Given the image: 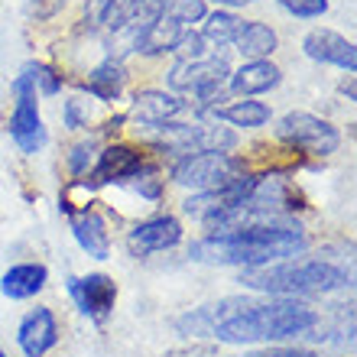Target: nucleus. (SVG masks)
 <instances>
[{"label":"nucleus","mask_w":357,"mask_h":357,"mask_svg":"<svg viewBox=\"0 0 357 357\" xmlns=\"http://www.w3.org/2000/svg\"><path fill=\"white\" fill-rule=\"evenodd\" d=\"M241 172H247L244 156H234V153H188V156L172 160L169 166V178L188 192L221 188Z\"/></svg>","instance_id":"4"},{"label":"nucleus","mask_w":357,"mask_h":357,"mask_svg":"<svg viewBox=\"0 0 357 357\" xmlns=\"http://www.w3.org/2000/svg\"><path fill=\"white\" fill-rule=\"evenodd\" d=\"M244 357H319V354L302 351V348H266V351H254V354H244Z\"/></svg>","instance_id":"27"},{"label":"nucleus","mask_w":357,"mask_h":357,"mask_svg":"<svg viewBox=\"0 0 357 357\" xmlns=\"http://www.w3.org/2000/svg\"><path fill=\"white\" fill-rule=\"evenodd\" d=\"M188 33L185 23H178L172 13H166L162 10L160 17L153 20L150 26H143L140 33H137V39H133V52H140V56H162V52H172L176 49V43Z\"/></svg>","instance_id":"15"},{"label":"nucleus","mask_w":357,"mask_h":357,"mask_svg":"<svg viewBox=\"0 0 357 357\" xmlns=\"http://www.w3.org/2000/svg\"><path fill=\"white\" fill-rule=\"evenodd\" d=\"M185 241V227L176 215H153L143 218L127 231V250L137 260L140 257H153V254H166L172 247H178Z\"/></svg>","instance_id":"7"},{"label":"nucleus","mask_w":357,"mask_h":357,"mask_svg":"<svg viewBox=\"0 0 357 357\" xmlns=\"http://www.w3.org/2000/svg\"><path fill=\"white\" fill-rule=\"evenodd\" d=\"M244 20L237 17L234 10H215V13H205V26H202V39L208 46L215 49H225L234 43L237 29H241Z\"/></svg>","instance_id":"21"},{"label":"nucleus","mask_w":357,"mask_h":357,"mask_svg":"<svg viewBox=\"0 0 357 357\" xmlns=\"http://www.w3.org/2000/svg\"><path fill=\"white\" fill-rule=\"evenodd\" d=\"M68 225L82 254H88L91 260H111V225L98 208H75L68 215Z\"/></svg>","instance_id":"13"},{"label":"nucleus","mask_w":357,"mask_h":357,"mask_svg":"<svg viewBox=\"0 0 357 357\" xmlns=\"http://www.w3.org/2000/svg\"><path fill=\"white\" fill-rule=\"evenodd\" d=\"M302 52L312 59V62H319V66H335L341 72H348L354 75L357 72V49L351 39H344L341 33L335 29H309L305 36H302Z\"/></svg>","instance_id":"11"},{"label":"nucleus","mask_w":357,"mask_h":357,"mask_svg":"<svg viewBox=\"0 0 357 357\" xmlns=\"http://www.w3.org/2000/svg\"><path fill=\"white\" fill-rule=\"evenodd\" d=\"M17 344L26 357H46L59 344V319L49 305H36L20 319Z\"/></svg>","instance_id":"12"},{"label":"nucleus","mask_w":357,"mask_h":357,"mask_svg":"<svg viewBox=\"0 0 357 357\" xmlns=\"http://www.w3.org/2000/svg\"><path fill=\"white\" fill-rule=\"evenodd\" d=\"M0 357H7V354H3V351H0Z\"/></svg>","instance_id":"30"},{"label":"nucleus","mask_w":357,"mask_h":357,"mask_svg":"<svg viewBox=\"0 0 357 357\" xmlns=\"http://www.w3.org/2000/svg\"><path fill=\"white\" fill-rule=\"evenodd\" d=\"M241 286L260 296H282V299H319L351 286V273L344 266L321 260V257H292L270 266L241 270Z\"/></svg>","instance_id":"2"},{"label":"nucleus","mask_w":357,"mask_h":357,"mask_svg":"<svg viewBox=\"0 0 357 357\" xmlns=\"http://www.w3.org/2000/svg\"><path fill=\"white\" fill-rule=\"evenodd\" d=\"M49 286V266L46 264H13L0 276V292L13 302L36 299Z\"/></svg>","instance_id":"16"},{"label":"nucleus","mask_w":357,"mask_h":357,"mask_svg":"<svg viewBox=\"0 0 357 357\" xmlns=\"http://www.w3.org/2000/svg\"><path fill=\"white\" fill-rule=\"evenodd\" d=\"M205 114H211L218 123H227L234 130H260V127H266L273 121L270 104L254 101V98H237L231 104H215Z\"/></svg>","instance_id":"17"},{"label":"nucleus","mask_w":357,"mask_h":357,"mask_svg":"<svg viewBox=\"0 0 357 357\" xmlns=\"http://www.w3.org/2000/svg\"><path fill=\"white\" fill-rule=\"evenodd\" d=\"M185 107L188 104L182 101L178 94L160 91V88H143V91L133 94L130 111L123 114V117H127V123L137 127L140 133H150V130H156V127H162V123L182 117Z\"/></svg>","instance_id":"10"},{"label":"nucleus","mask_w":357,"mask_h":357,"mask_svg":"<svg viewBox=\"0 0 357 357\" xmlns=\"http://www.w3.org/2000/svg\"><path fill=\"white\" fill-rule=\"evenodd\" d=\"M231 46H234L247 62H254V59H270L273 52L280 49V36H276V29L260 23V20H244Z\"/></svg>","instance_id":"19"},{"label":"nucleus","mask_w":357,"mask_h":357,"mask_svg":"<svg viewBox=\"0 0 357 357\" xmlns=\"http://www.w3.org/2000/svg\"><path fill=\"white\" fill-rule=\"evenodd\" d=\"M66 289L75 302V309L91 321H107L117 302V282L107 273H85V276H68Z\"/></svg>","instance_id":"9"},{"label":"nucleus","mask_w":357,"mask_h":357,"mask_svg":"<svg viewBox=\"0 0 357 357\" xmlns=\"http://www.w3.org/2000/svg\"><path fill=\"white\" fill-rule=\"evenodd\" d=\"M20 75L26 78L29 85L36 88V94H43V98H56L66 88V75L56 66H49V62H26L20 68Z\"/></svg>","instance_id":"22"},{"label":"nucleus","mask_w":357,"mask_h":357,"mask_svg":"<svg viewBox=\"0 0 357 357\" xmlns=\"http://www.w3.org/2000/svg\"><path fill=\"white\" fill-rule=\"evenodd\" d=\"M321 315L302 299H244L231 296L215 305L192 309L178 319V331L188 338H218L227 344H282L315 338Z\"/></svg>","instance_id":"1"},{"label":"nucleus","mask_w":357,"mask_h":357,"mask_svg":"<svg viewBox=\"0 0 357 357\" xmlns=\"http://www.w3.org/2000/svg\"><path fill=\"white\" fill-rule=\"evenodd\" d=\"M104 117V104L94 101L91 94L78 91L72 94L66 104H62V123H66L68 130H88L94 123Z\"/></svg>","instance_id":"20"},{"label":"nucleus","mask_w":357,"mask_h":357,"mask_svg":"<svg viewBox=\"0 0 357 357\" xmlns=\"http://www.w3.org/2000/svg\"><path fill=\"white\" fill-rule=\"evenodd\" d=\"M211 3H218L221 10H234V7H250L257 0H211Z\"/></svg>","instance_id":"29"},{"label":"nucleus","mask_w":357,"mask_h":357,"mask_svg":"<svg viewBox=\"0 0 357 357\" xmlns=\"http://www.w3.org/2000/svg\"><path fill=\"white\" fill-rule=\"evenodd\" d=\"M33 3H36V10L43 13V17H49V13H56V10L62 7L66 0H33Z\"/></svg>","instance_id":"28"},{"label":"nucleus","mask_w":357,"mask_h":357,"mask_svg":"<svg viewBox=\"0 0 357 357\" xmlns=\"http://www.w3.org/2000/svg\"><path fill=\"white\" fill-rule=\"evenodd\" d=\"M166 13H172L178 23H185V26L192 29V23H202V20H205L208 7H205V0H169V3H166Z\"/></svg>","instance_id":"24"},{"label":"nucleus","mask_w":357,"mask_h":357,"mask_svg":"<svg viewBox=\"0 0 357 357\" xmlns=\"http://www.w3.org/2000/svg\"><path fill=\"white\" fill-rule=\"evenodd\" d=\"M273 133H276V140L286 143L289 150H299V153H305V156H315V160H325L331 153H338V146H341L338 127L312 111L282 114Z\"/></svg>","instance_id":"5"},{"label":"nucleus","mask_w":357,"mask_h":357,"mask_svg":"<svg viewBox=\"0 0 357 357\" xmlns=\"http://www.w3.org/2000/svg\"><path fill=\"white\" fill-rule=\"evenodd\" d=\"M176 59H182V62H195V59H205L208 56V43L202 39V33H195V29H188L185 36L176 43Z\"/></svg>","instance_id":"26"},{"label":"nucleus","mask_w":357,"mask_h":357,"mask_svg":"<svg viewBox=\"0 0 357 357\" xmlns=\"http://www.w3.org/2000/svg\"><path fill=\"white\" fill-rule=\"evenodd\" d=\"M282 72L280 66H273L270 59H254V62H244V66L231 68L225 88L234 98H257V94H266L273 88H280Z\"/></svg>","instance_id":"14"},{"label":"nucleus","mask_w":357,"mask_h":357,"mask_svg":"<svg viewBox=\"0 0 357 357\" xmlns=\"http://www.w3.org/2000/svg\"><path fill=\"white\" fill-rule=\"evenodd\" d=\"M280 7L296 20H319L328 13V0H280Z\"/></svg>","instance_id":"25"},{"label":"nucleus","mask_w":357,"mask_h":357,"mask_svg":"<svg viewBox=\"0 0 357 357\" xmlns=\"http://www.w3.org/2000/svg\"><path fill=\"white\" fill-rule=\"evenodd\" d=\"M94 160H98V140H94V137H85V140H78L75 146L68 150L66 166H68V172H72L75 178H82V176L91 172Z\"/></svg>","instance_id":"23"},{"label":"nucleus","mask_w":357,"mask_h":357,"mask_svg":"<svg viewBox=\"0 0 357 357\" xmlns=\"http://www.w3.org/2000/svg\"><path fill=\"white\" fill-rule=\"evenodd\" d=\"M10 94H13V114H10V123H7L10 140H13V146L20 153L36 156L49 140L46 121L39 114V94L23 75H17L10 82Z\"/></svg>","instance_id":"6"},{"label":"nucleus","mask_w":357,"mask_h":357,"mask_svg":"<svg viewBox=\"0 0 357 357\" xmlns=\"http://www.w3.org/2000/svg\"><path fill=\"white\" fill-rule=\"evenodd\" d=\"M227 75H231V62H227V56H218V52L195 59V62L176 59V66L166 72V88L172 94H192L198 114H205L215 107V101H221Z\"/></svg>","instance_id":"3"},{"label":"nucleus","mask_w":357,"mask_h":357,"mask_svg":"<svg viewBox=\"0 0 357 357\" xmlns=\"http://www.w3.org/2000/svg\"><path fill=\"white\" fill-rule=\"evenodd\" d=\"M146 153L133 143H107L98 160H94L91 172H88V185L104 188V185H127L137 172L143 169Z\"/></svg>","instance_id":"8"},{"label":"nucleus","mask_w":357,"mask_h":357,"mask_svg":"<svg viewBox=\"0 0 357 357\" xmlns=\"http://www.w3.org/2000/svg\"><path fill=\"white\" fill-rule=\"evenodd\" d=\"M127 88V68H123L121 59H104L98 66L88 72V78L82 82V91L91 94L94 101L101 104H111L117 101Z\"/></svg>","instance_id":"18"}]
</instances>
